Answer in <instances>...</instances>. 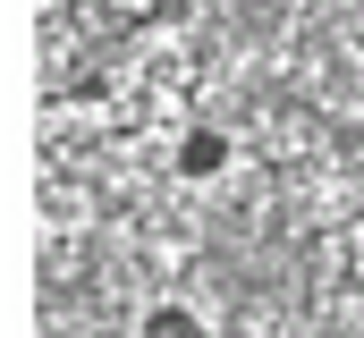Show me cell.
I'll return each mask as SVG.
<instances>
[{
    "instance_id": "cell-1",
    "label": "cell",
    "mask_w": 364,
    "mask_h": 338,
    "mask_svg": "<svg viewBox=\"0 0 364 338\" xmlns=\"http://www.w3.org/2000/svg\"><path fill=\"white\" fill-rule=\"evenodd\" d=\"M178 169L186 178H220V169H229V136H220V127H186L178 136Z\"/></svg>"
},
{
    "instance_id": "cell-2",
    "label": "cell",
    "mask_w": 364,
    "mask_h": 338,
    "mask_svg": "<svg viewBox=\"0 0 364 338\" xmlns=\"http://www.w3.org/2000/svg\"><path fill=\"white\" fill-rule=\"evenodd\" d=\"M144 338H203V330H195L186 305H153V313H144Z\"/></svg>"
}]
</instances>
